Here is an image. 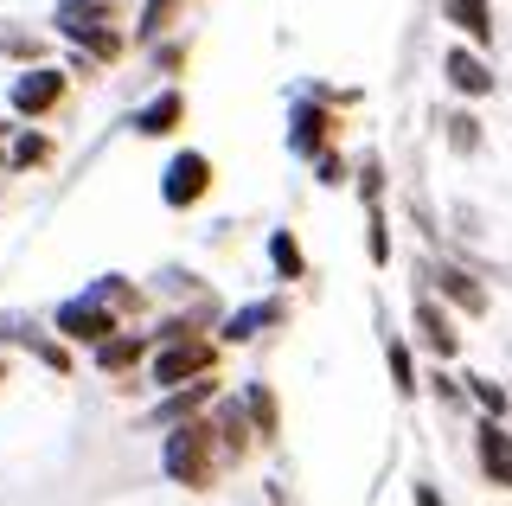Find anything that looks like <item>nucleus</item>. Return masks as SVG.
I'll return each mask as SVG.
<instances>
[{"label":"nucleus","mask_w":512,"mask_h":506,"mask_svg":"<svg viewBox=\"0 0 512 506\" xmlns=\"http://www.w3.org/2000/svg\"><path fill=\"white\" fill-rule=\"evenodd\" d=\"M167 474L180 487H212V423H186L167 436Z\"/></svg>","instance_id":"1"},{"label":"nucleus","mask_w":512,"mask_h":506,"mask_svg":"<svg viewBox=\"0 0 512 506\" xmlns=\"http://www.w3.org/2000/svg\"><path fill=\"white\" fill-rule=\"evenodd\" d=\"M205 366H212V346L173 334V346L154 359V385H167V391H173V385H186V378H192V372H205Z\"/></svg>","instance_id":"2"},{"label":"nucleus","mask_w":512,"mask_h":506,"mask_svg":"<svg viewBox=\"0 0 512 506\" xmlns=\"http://www.w3.org/2000/svg\"><path fill=\"white\" fill-rule=\"evenodd\" d=\"M205 186H212V161H205V154H180V161L167 167V180H160V199L167 205H199Z\"/></svg>","instance_id":"3"},{"label":"nucleus","mask_w":512,"mask_h":506,"mask_svg":"<svg viewBox=\"0 0 512 506\" xmlns=\"http://www.w3.org/2000/svg\"><path fill=\"white\" fill-rule=\"evenodd\" d=\"M58 334L64 340H103V334H116V314H109L103 302H96V295H84V302H64L58 308Z\"/></svg>","instance_id":"4"},{"label":"nucleus","mask_w":512,"mask_h":506,"mask_svg":"<svg viewBox=\"0 0 512 506\" xmlns=\"http://www.w3.org/2000/svg\"><path fill=\"white\" fill-rule=\"evenodd\" d=\"M58 97H64V71H26L13 84V109L20 116H45V109H58Z\"/></svg>","instance_id":"5"},{"label":"nucleus","mask_w":512,"mask_h":506,"mask_svg":"<svg viewBox=\"0 0 512 506\" xmlns=\"http://www.w3.org/2000/svg\"><path fill=\"white\" fill-rule=\"evenodd\" d=\"M276 321H288V302H250V308H237L231 321H224V340H256L263 327H276Z\"/></svg>","instance_id":"6"},{"label":"nucleus","mask_w":512,"mask_h":506,"mask_svg":"<svg viewBox=\"0 0 512 506\" xmlns=\"http://www.w3.org/2000/svg\"><path fill=\"white\" fill-rule=\"evenodd\" d=\"M442 71H448V84H455L461 97H487V90H493V71L480 65L474 52H448V58H442Z\"/></svg>","instance_id":"7"},{"label":"nucleus","mask_w":512,"mask_h":506,"mask_svg":"<svg viewBox=\"0 0 512 506\" xmlns=\"http://www.w3.org/2000/svg\"><path fill=\"white\" fill-rule=\"evenodd\" d=\"M180 116H186V97H180V90H160V97L135 116V129L141 135H173V129H180Z\"/></svg>","instance_id":"8"},{"label":"nucleus","mask_w":512,"mask_h":506,"mask_svg":"<svg viewBox=\"0 0 512 506\" xmlns=\"http://www.w3.org/2000/svg\"><path fill=\"white\" fill-rule=\"evenodd\" d=\"M103 20H109V0H58V33H71V39L96 33Z\"/></svg>","instance_id":"9"},{"label":"nucleus","mask_w":512,"mask_h":506,"mask_svg":"<svg viewBox=\"0 0 512 506\" xmlns=\"http://www.w3.org/2000/svg\"><path fill=\"white\" fill-rule=\"evenodd\" d=\"M480 468H487L500 487H512V436H506V430H493V423L480 430Z\"/></svg>","instance_id":"10"},{"label":"nucleus","mask_w":512,"mask_h":506,"mask_svg":"<svg viewBox=\"0 0 512 506\" xmlns=\"http://www.w3.org/2000/svg\"><path fill=\"white\" fill-rule=\"evenodd\" d=\"M327 129H333V122H327V109H301V116H295V129H288V148H295V154H320Z\"/></svg>","instance_id":"11"},{"label":"nucleus","mask_w":512,"mask_h":506,"mask_svg":"<svg viewBox=\"0 0 512 506\" xmlns=\"http://www.w3.org/2000/svg\"><path fill=\"white\" fill-rule=\"evenodd\" d=\"M135 359H141L135 334H103V340H96V366H103V372H128Z\"/></svg>","instance_id":"12"},{"label":"nucleus","mask_w":512,"mask_h":506,"mask_svg":"<svg viewBox=\"0 0 512 506\" xmlns=\"http://www.w3.org/2000/svg\"><path fill=\"white\" fill-rule=\"evenodd\" d=\"M448 20H455L468 39H480V45L493 39V13H487V0H448Z\"/></svg>","instance_id":"13"},{"label":"nucleus","mask_w":512,"mask_h":506,"mask_svg":"<svg viewBox=\"0 0 512 506\" xmlns=\"http://www.w3.org/2000/svg\"><path fill=\"white\" fill-rule=\"evenodd\" d=\"M436 289L448 295V302H461L468 314H480V308H487V289H480V282H468L461 270H436Z\"/></svg>","instance_id":"14"},{"label":"nucleus","mask_w":512,"mask_h":506,"mask_svg":"<svg viewBox=\"0 0 512 506\" xmlns=\"http://www.w3.org/2000/svg\"><path fill=\"white\" fill-rule=\"evenodd\" d=\"M173 391H180V385H173ZM205 398H212V378H199L192 391H180V398H167V404L154 410V423H186V417H192V410H199Z\"/></svg>","instance_id":"15"},{"label":"nucleus","mask_w":512,"mask_h":506,"mask_svg":"<svg viewBox=\"0 0 512 506\" xmlns=\"http://www.w3.org/2000/svg\"><path fill=\"white\" fill-rule=\"evenodd\" d=\"M416 327H423V346H429V353H436V359H455V334H448V321H442V314L436 308H416Z\"/></svg>","instance_id":"16"},{"label":"nucleus","mask_w":512,"mask_h":506,"mask_svg":"<svg viewBox=\"0 0 512 506\" xmlns=\"http://www.w3.org/2000/svg\"><path fill=\"white\" fill-rule=\"evenodd\" d=\"M244 410L256 417V430H263V436H276V430H282V417H276V398H269L263 385H250V391H244Z\"/></svg>","instance_id":"17"},{"label":"nucleus","mask_w":512,"mask_h":506,"mask_svg":"<svg viewBox=\"0 0 512 506\" xmlns=\"http://www.w3.org/2000/svg\"><path fill=\"white\" fill-rule=\"evenodd\" d=\"M269 257H276V270H282L288 282H295L301 270H308V263H301V244H295L288 231H276V237H269Z\"/></svg>","instance_id":"18"},{"label":"nucleus","mask_w":512,"mask_h":506,"mask_svg":"<svg viewBox=\"0 0 512 506\" xmlns=\"http://www.w3.org/2000/svg\"><path fill=\"white\" fill-rule=\"evenodd\" d=\"M173 7H180V0H148V13H141V39H160L173 26Z\"/></svg>","instance_id":"19"},{"label":"nucleus","mask_w":512,"mask_h":506,"mask_svg":"<svg viewBox=\"0 0 512 506\" xmlns=\"http://www.w3.org/2000/svg\"><path fill=\"white\" fill-rule=\"evenodd\" d=\"M45 154H52V141H45V135H26L20 148H13V167H39Z\"/></svg>","instance_id":"20"},{"label":"nucleus","mask_w":512,"mask_h":506,"mask_svg":"<svg viewBox=\"0 0 512 506\" xmlns=\"http://www.w3.org/2000/svg\"><path fill=\"white\" fill-rule=\"evenodd\" d=\"M391 378H397V391H416V378H410V346H404V340H391Z\"/></svg>","instance_id":"21"},{"label":"nucleus","mask_w":512,"mask_h":506,"mask_svg":"<svg viewBox=\"0 0 512 506\" xmlns=\"http://www.w3.org/2000/svg\"><path fill=\"white\" fill-rule=\"evenodd\" d=\"M96 302H116V308H135L141 295L128 289V282H116V276H109V282H96Z\"/></svg>","instance_id":"22"},{"label":"nucleus","mask_w":512,"mask_h":506,"mask_svg":"<svg viewBox=\"0 0 512 506\" xmlns=\"http://www.w3.org/2000/svg\"><path fill=\"white\" fill-rule=\"evenodd\" d=\"M468 391H474V398H480V404H487V410H493V417H500V410H506V391H500V385H493V378H474V385H468Z\"/></svg>","instance_id":"23"},{"label":"nucleus","mask_w":512,"mask_h":506,"mask_svg":"<svg viewBox=\"0 0 512 506\" xmlns=\"http://www.w3.org/2000/svg\"><path fill=\"white\" fill-rule=\"evenodd\" d=\"M448 135H455V148H474V141H480L474 116H448Z\"/></svg>","instance_id":"24"},{"label":"nucleus","mask_w":512,"mask_h":506,"mask_svg":"<svg viewBox=\"0 0 512 506\" xmlns=\"http://www.w3.org/2000/svg\"><path fill=\"white\" fill-rule=\"evenodd\" d=\"M346 180V161L340 154H320V186H340Z\"/></svg>","instance_id":"25"},{"label":"nucleus","mask_w":512,"mask_h":506,"mask_svg":"<svg viewBox=\"0 0 512 506\" xmlns=\"http://www.w3.org/2000/svg\"><path fill=\"white\" fill-rule=\"evenodd\" d=\"M416 506H442L436 494H429V487H416Z\"/></svg>","instance_id":"26"},{"label":"nucleus","mask_w":512,"mask_h":506,"mask_svg":"<svg viewBox=\"0 0 512 506\" xmlns=\"http://www.w3.org/2000/svg\"><path fill=\"white\" fill-rule=\"evenodd\" d=\"M0 378H7V366H0Z\"/></svg>","instance_id":"27"},{"label":"nucleus","mask_w":512,"mask_h":506,"mask_svg":"<svg viewBox=\"0 0 512 506\" xmlns=\"http://www.w3.org/2000/svg\"><path fill=\"white\" fill-rule=\"evenodd\" d=\"M0 161H7V154H0Z\"/></svg>","instance_id":"28"}]
</instances>
